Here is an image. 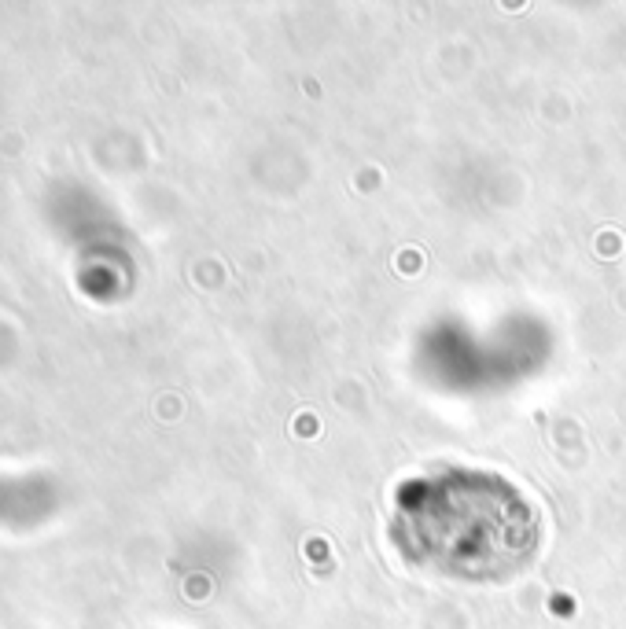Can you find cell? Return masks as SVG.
Masks as SVG:
<instances>
[{
    "mask_svg": "<svg viewBox=\"0 0 626 629\" xmlns=\"http://www.w3.org/2000/svg\"><path fill=\"white\" fill-rule=\"evenodd\" d=\"M387 533L420 570L453 582H505L534 560L542 519L505 475L450 464L394 490Z\"/></svg>",
    "mask_w": 626,
    "mask_h": 629,
    "instance_id": "obj_1",
    "label": "cell"
}]
</instances>
